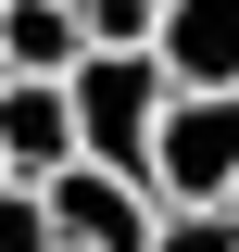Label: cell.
I'll use <instances>...</instances> for the list:
<instances>
[{"instance_id": "3", "label": "cell", "mask_w": 239, "mask_h": 252, "mask_svg": "<svg viewBox=\"0 0 239 252\" xmlns=\"http://www.w3.org/2000/svg\"><path fill=\"white\" fill-rule=\"evenodd\" d=\"M38 215H51V252H151V202L101 164H63L38 177Z\"/></svg>"}, {"instance_id": "1", "label": "cell", "mask_w": 239, "mask_h": 252, "mask_svg": "<svg viewBox=\"0 0 239 252\" xmlns=\"http://www.w3.org/2000/svg\"><path fill=\"white\" fill-rule=\"evenodd\" d=\"M164 63L151 51H76V76H63V114H76V164H101V177L139 189L151 177V126H164ZM151 202V189H139Z\"/></svg>"}, {"instance_id": "9", "label": "cell", "mask_w": 239, "mask_h": 252, "mask_svg": "<svg viewBox=\"0 0 239 252\" xmlns=\"http://www.w3.org/2000/svg\"><path fill=\"white\" fill-rule=\"evenodd\" d=\"M0 89H13V76H0Z\"/></svg>"}, {"instance_id": "5", "label": "cell", "mask_w": 239, "mask_h": 252, "mask_svg": "<svg viewBox=\"0 0 239 252\" xmlns=\"http://www.w3.org/2000/svg\"><path fill=\"white\" fill-rule=\"evenodd\" d=\"M63 13L89 51H151V26H164V0H63Z\"/></svg>"}, {"instance_id": "10", "label": "cell", "mask_w": 239, "mask_h": 252, "mask_svg": "<svg viewBox=\"0 0 239 252\" xmlns=\"http://www.w3.org/2000/svg\"><path fill=\"white\" fill-rule=\"evenodd\" d=\"M0 189H13V177H0Z\"/></svg>"}, {"instance_id": "8", "label": "cell", "mask_w": 239, "mask_h": 252, "mask_svg": "<svg viewBox=\"0 0 239 252\" xmlns=\"http://www.w3.org/2000/svg\"><path fill=\"white\" fill-rule=\"evenodd\" d=\"M227 227H239V189H227Z\"/></svg>"}, {"instance_id": "2", "label": "cell", "mask_w": 239, "mask_h": 252, "mask_svg": "<svg viewBox=\"0 0 239 252\" xmlns=\"http://www.w3.org/2000/svg\"><path fill=\"white\" fill-rule=\"evenodd\" d=\"M139 189H151V215H214L239 189V101H164Z\"/></svg>"}, {"instance_id": "6", "label": "cell", "mask_w": 239, "mask_h": 252, "mask_svg": "<svg viewBox=\"0 0 239 252\" xmlns=\"http://www.w3.org/2000/svg\"><path fill=\"white\" fill-rule=\"evenodd\" d=\"M151 252H239V227H227V202L214 215H151Z\"/></svg>"}, {"instance_id": "4", "label": "cell", "mask_w": 239, "mask_h": 252, "mask_svg": "<svg viewBox=\"0 0 239 252\" xmlns=\"http://www.w3.org/2000/svg\"><path fill=\"white\" fill-rule=\"evenodd\" d=\"M151 63L177 101H239V0H164Z\"/></svg>"}, {"instance_id": "7", "label": "cell", "mask_w": 239, "mask_h": 252, "mask_svg": "<svg viewBox=\"0 0 239 252\" xmlns=\"http://www.w3.org/2000/svg\"><path fill=\"white\" fill-rule=\"evenodd\" d=\"M0 252H51V215H38V189H0Z\"/></svg>"}]
</instances>
